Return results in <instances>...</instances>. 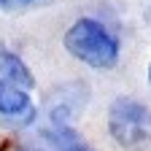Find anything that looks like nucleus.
Masks as SVG:
<instances>
[{
	"label": "nucleus",
	"instance_id": "f257e3e1",
	"mask_svg": "<svg viewBox=\"0 0 151 151\" xmlns=\"http://www.w3.org/2000/svg\"><path fill=\"white\" fill-rule=\"evenodd\" d=\"M62 43H65L68 54H73L76 60H81L84 65L97 68V70L116 68L119 54H122L119 38L113 35L103 22L89 19V16L76 19V22L70 24V30L65 32Z\"/></svg>",
	"mask_w": 151,
	"mask_h": 151
},
{
	"label": "nucleus",
	"instance_id": "f03ea898",
	"mask_svg": "<svg viewBox=\"0 0 151 151\" xmlns=\"http://www.w3.org/2000/svg\"><path fill=\"white\" fill-rule=\"evenodd\" d=\"M108 132L122 151H151V105L132 97L113 100Z\"/></svg>",
	"mask_w": 151,
	"mask_h": 151
},
{
	"label": "nucleus",
	"instance_id": "7ed1b4c3",
	"mask_svg": "<svg viewBox=\"0 0 151 151\" xmlns=\"http://www.w3.org/2000/svg\"><path fill=\"white\" fill-rule=\"evenodd\" d=\"M89 100V89L78 81H70L57 86L49 97H46V111H49V124H70L78 113L84 111Z\"/></svg>",
	"mask_w": 151,
	"mask_h": 151
},
{
	"label": "nucleus",
	"instance_id": "20e7f679",
	"mask_svg": "<svg viewBox=\"0 0 151 151\" xmlns=\"http://www.w3.org/2000/svg\"><path fill=\"white\" fill-rule=\"evenodd\" d=\"M16 151H94L70 124H46L38 140L22 143Z\"/></svg>",
	"mask_w": 151,
	"mask_h": 151
},
{
	"label": "nucleus",
	"instance_id": "39448f33",
	"mask_svg": "<svg viewBox=\"0 0 151 151\" xmlns=\"http://www.w3.org/2000/svg\"><path fill=\"white\" fill-rule=\"evenodd\" d=\"M38 116V108L30 97V92L14 84L0 86V119L6 127H27Z\"/></svg>",
	"mask_w": 151,
	"mask_h": 151
},
{
	"label": "nucleus",
	"instance_id": "423d86ee",
	"mask_svg": "<svg viewBox=\"0 0 151 151\" xmlns=\"http://www.w3.org/2000/svg\"><path fill=\"white\" fill-rule=\"evenodd\" d=\"M3 84H14V86H22V89L30 92L35 86V78L27 70V65L14 51H8V46L0 41V86Z\"/></svg>",
	"mask_w": 151,
	"mask_h": 151
},
{
	"label": "nucleus",
	"instance_id": "0eeeda50",
	"mask_svg": "<svg viewBox=\"0 0 151 151\" xmlns=\"http://www.w3.org/2000/svg\"><path fill=\"white\" fill-rule=\"evenodd\" d=\"M54 0H0V11L6 14H19V11H30V8H41L49 6Z\"/></svg>",
	"mask_w": 151,
	"mask_h": 151
},
{
	"label": "nucleus",
	"instance_id": "6e6552de",
	"mask_svg": "<svg viewBox=\"0 0 151 151\" xmlns=\"http://www.w3.org/2000/svg\"><path fill=\"white\" fill-rule=\"evenodd\" d=\"M148 86H151V65H148Z\"/></svg>",
	"mask_w": 151,
	"mask_h": 151
},
{
	"label": "nucleus",
	"instance_id": "1a4fd4ad",
	"mask_svg": "<svg viewBox=\"0 0 151 151\" xmlns=\"http://www.w3.org/2000/svg\"><path fill=\"white\" fill-rule=\"evenodd\" d=\"M148 19H151V8H148Z\"/></svg>",
	"mask_w": 151,
	"mask_h": 151
}]
</instances>
